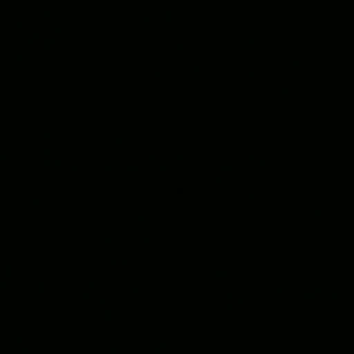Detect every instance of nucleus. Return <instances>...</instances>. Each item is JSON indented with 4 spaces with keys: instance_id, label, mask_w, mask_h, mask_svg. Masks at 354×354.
<instances>
[]
</instances>
